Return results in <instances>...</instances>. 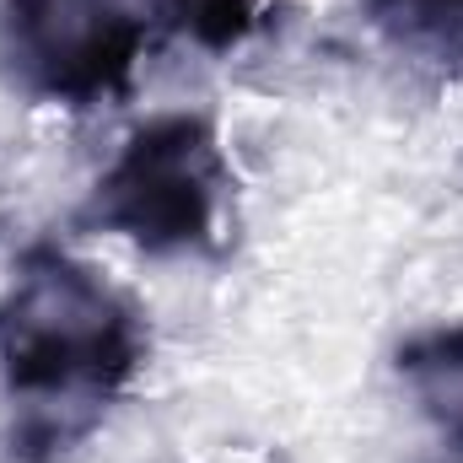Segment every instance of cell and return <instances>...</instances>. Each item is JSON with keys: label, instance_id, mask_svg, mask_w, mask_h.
Here are the masks:
<instances>
[{"label": "cell", "instance_id": "1", "mask_svg": "<svg viewBox=\"0 0 463 463\" xmlns=\"http://www.w3.org/2000/svg\"><path fill=\"white\" fill-rule=\"evenodd\" d=\"M140 361V307L65 248H27L0 291V388L16 410L11 458H65L135 383Z\"/></svg>", "mask_w": 463, "mask_h": 463}, {"label": "cell", "instance_id": "2", "mask_svg": "<svg viewBox=\"0 0 463 463\" xmlns=\"http://www.w3.org/2000/svg\"><path fill=\"white\" fill-rule=\"evenodd\" d=\"M227 200L232 167L216 124L205 114H156L118 146L76 211V227L129 237L156 259L216 253Z\"/></svg>", "mask_w": 463, "mask_h": 463}, {"label": "cell", "instance_id": "3", "mask_svg": "<svg viewBox=\"0 0 463 463\" xmlns=\"http://www.w3.org/2000/svg\"><path fill=\"white\" fill-rule=\"evenodd\" d=\"M146 43L151 22L129 0H0V81L33 103L129 98Z\"/></svg>", "mask_w": 463, "mask_h": 463}, {"label": "cell", "instance_id": "4", "mask_svg": "<svg viewBox=\"0 0 463 463\" xmlns=\"http://www.w3.org/2000/svg\"><path fill=\"white\" fill-rule=\"evenodd\" d=\"M393 372L431 426V463H463V318L415 329L393 350Z\"/></svg>", "mask_w": 463, "mask_h": 463}, {"label": "cell", "instance_id": "5", "mask_svg": "<svg viewBox=\"0 0 463 463\" xmlns=\"http://www.w3.org/2000/svg\"><path fill=\"white\" fill-rule=\"evenodd\" d=\"M361 11L393 49L463 71V0H361Z\"/></svg>", "mask_w": 463, "mask_h": 463}, {"label": "cell", "instance_id": "6", "mask_svg": "<svg viewBox=\"0 0 463 463\" xmlns=\"http://www.w3.org/2000/svg\"><path fill=\"white\" fill-rule=\"evenodd\" d=\"M156 16L189 43L227 54L259 27V0H156Z\"/></svg>", "mask_w": 463, "mask_h": 463}]
</instances>
